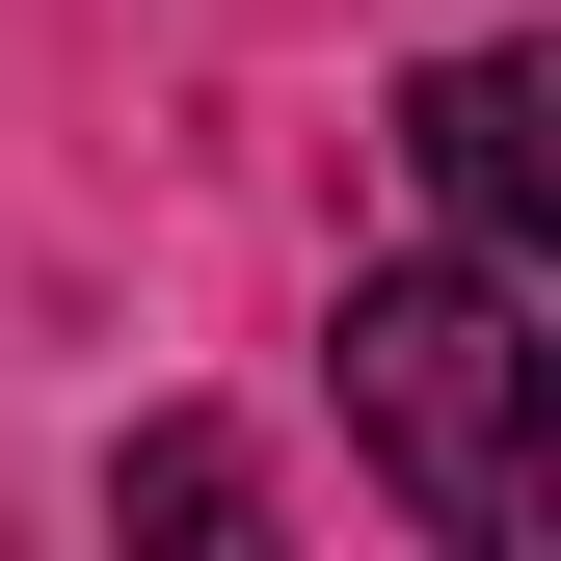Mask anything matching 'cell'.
Segmentation results:
<instances>
[{"mask_svg":"<svg viewBox=\"0 0 561 561\" xmlns=\"http://www.w3.org/2000/svg\"><path fill=\"white\" fill-rule=\"evenodd\" d=\"M347 428H375V481L428 508L455 561H535L561 535V347H535V267H347Z\"/></svg>","mask_w":561,"mask_h":561,"instance_id":"obj_1","label":"cell"},{"mask_svg":"<svg viewBox=\"0 0 561 561\" xmlns=\"http://www.w3.org/2000/svg\"><path fill=\"white\" fill-rule=\"evenodd\" d=\"M401 161L481 267H561V54H428L401 81Z\"/></svg>","mask_w":561,"mask_h":561,"instance_id":"obj_2","label":"cell"}]
</instances>
